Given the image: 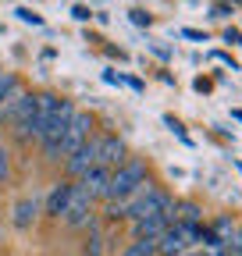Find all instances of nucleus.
Returning <instances> with one entry per match:
<instances>
[{
    "label": "nucleus",
    "mask_w": 242,
    "mask_h": 256,
    "mask_svg": "<svg viewBox=\"0 0 242 256\" xmlns=\"http://www.w3.org/2000/svg\"><path fill=\"white\" fill-rule=\"evenodd\" d=\"M60 217H64L68 228H89V224H93V200L75 185L68 203H64V210H60Z\"/></svg>",
    "instance_id": "obj_4"
},
{
    "label": "nucleus",
    "mask_w": 242,
    "mask_h": 256,
    "mask_svg": "<svg viewBox=\"0 0 242 256\" xmlns=\"http://www.w3.org/2000/svg\"><path fill=\"white\" fill-rule=\"evenodd\" d=\"M64 164H68V174H72V178H82L89 168H96V139H86V142L64 160Z\"/></svg>",
    "instance_id": "obj_7"
},
{
    "label": "nucleus",
    "mask_w": 242,
    "mask_h": 256,
    "mask_svg": "<svg viewBox=\"0 0 242 256\" xmlns=\"http://www.w3.org/2000/svg\"><path fill=\"white\" fill-rule=\"evenodd\" d=\"M146 182H150V171H146V164H142V160H136V156H128L125 164H118V168L110 171V182H107V196H104V200H128L132 192H139Z\"/></svg>",
    "instance_id": "obj_1"
},
{
    "label": "nucleus",
    "mask_w": 242,
    "mask_h": 256,
    "mask_svg": "<svg viewBox=\"0 0 242 256\" xmlns=\"http://www.w3.org/2000/svg\"><path fill=\"white\" fill-rule=\"evenodd\" d=\"M174 220H189V224H200V220H203V210H200V203H192V200H186V203H174Z\"/></svg>",
    "instance_id": "obj_15"
},
{
    "label": "nucleus",
    "mask_w": 242,
    "mask_h": 256,
    "mask_svg": "<svg viewBox=\"0 0 242 256\" xmlns=\"http://www.w3.org/2000/svg\"><path fill=\"white\" fill-rule=\"evenodd\" d=\"M72 114H75V104L72 100H57V110H54V118L46 124V132L40 136L46 160H60V139H64V128H68Z\"/></svg>",
    "instance_id": "obj_2"
},
{
    "label": "nucleus",
    "mask_w": 242,
    "mask_h": 256,
    "mask_svg": "<svg viewBox=\"0 0 242 256\" xmlns=\"http://www.w3.org/2000/svg\"><path fill=\"white\" fill-rule=\"evenodd\" d=\"M224 40L235 43V46H242V32H238V28H228V32H224Z\"/></svg>",
    "instance_id": "obj_21"
},
{
    "label": "nucleus",
    "mask_w": 242,
    "mask_h": 256,
    "mask_svg": "<svg viewBox=\"0 0 242 256\" xmlns=\"http://www.w3.org/2000/svg\"><path fill=\"white\" fill-rule=\"evenodd\" d=\"M72 18H75V22H89V11H86V8H72Z\"/></svg>",
    "instance_id": "obj_22"
},
{
    "label": "nucleus",
    "mask_w": 242,
    "mask_h": 256,
    "mask_svg": "<svg viewBox=\"0 0 242 256\" xmlns=\"http://www.w3.org/2000/svg\"><path fill=\"white\" fill-rule=\"evenodd\" d=\"M72 188H75V182H57L50 188V196H46V214L50 217H60V210H64V203L72 196Z\"/></svg>",
    "instance_id": "obj_12"
},
{
    "label": "nucleus",
    "mask_w": 242,
    "mask_h": 256,
    "mask_svg": "<svg viewBox=\"0 0 242 256\" xmlns=\"http://www.w3.org/2000/svg\"><path fill=\"white\" fill-rule=\"evenodd\" d=\"M104 252V235L89 224V238H86V256H100Z\"/></svg>",
    "instance_id": "obj_16"
},
{
    "label": "nucleus",
    "mask_w": 242,
    "mask_h": 256,
    "mask_svg": "<svg viewBox=\"0 0 242 256\" xmlns=\"http://www.w3.org/2000/svg\"><path fill=\"white\" fill-rule=\"evenodd\" d=\"M18 92V78L11 75V72H4L0 68V114H4V107L11 104V96Z\"/></svg>",
    "instance_id": "obj_13"
},
{
    "label": "nucleus",
    "mask_w": 242,
    "mask_h": 256,
    "mask_svg": "<svg viewBox=\"0 0 242 256\" xmlns=\"http://www.w3.org/2000/svg\"><path fill=\"white\" fill-rule=\"evenodd\" d=\"M182 36H186V40H196V43H206V36H203V32H196V28H182Z\"/></svg>",
    "instance_id": "obj_20"
},
{
    "label": "nucleus",
    "mask_w": 242,
    "mask_h": 256,
    "mask_svg": "<svg viewBox=\"0 0 242 256\" xmlns=\"http://www.w3.org/2000/svg\"><path fill=\"white\" fill-rule=\"evenodd\" d=\"M18 18H22L25 25H43V18H40L36 11H28V8H18Z\"/></svg>",
    "instance_id": "obj_18"
},
{
    "label": "nucleus",
    "mask_w": 242,
    "mask_h": 256,
    "mask_svg": "<svg viewBox=\"0 0 242 256\" xmlns=\"http://www.w3.org/2000/svg\"><path fill=\"white\" fill-rule=\"evenodd\" d=\"M0 118L14 121V132H18V139H28V136H32V121H36V96L18 89V92L11 96V104L4 107V114H0Z\"/></svg>",
    "instance_id": "obj_3"
},
{
    "label": "nucleus",
    "mask_w": 242,
    "mask_h": 256,
    "mask_svg": "<svg viewBox=\"0 0 242 256\" xmlns=\"http://www.w3.org/2000/svg\"><path fill=\"white\" fill-rule=\"evenodd\" d=\"M107 182H110V171L96 164V168H89V171L78 178V188L86 192L89 200H104V196H107Z\"/></svg>",
    "instance_id": "obj_8"
},
{
    "label": "nucleus",
    "mask_w": 242,
    "mask_h": 256,
    "mask_svg": "<svg viewBox=\"0 0 242 256\" xmlns=\"http://www.w3.org/2000/svg\"><path fill=\"white\" fill-rule=\"evenodd\" d=\"M57 100H60V96H54V92H40L36 96V121H32V136L36 139L46 132V124H50V118L57 110Z\"/></svg>",
    "instance_id": "obj_10"
},
{
    "label": "nucleus",
    "mask_w": 242,
    "mask_h": 256,
    "mask_svg": "<svg viewBox=\"0 0 242 256\" xmlns=\"http://www.w3.org/2000/svg\"><path fill=\"white\" fill-rule=\"evenodd\" d=\"M132 22H136V25H150V14H142V11H132Z\"/></svg>",
    "instance_id": "obj_23"
},
{
    "label": "nucleus",
    "mask_w": 242,
    "mask_h": 256,
    "mask_svg": "<svg viewBox=\"0 0 242 256\" xmlns=\"http://www.w3.org/2000/svg\"><path fill=\"white\" fill-rule=\"evenodd\" d=\"M89 128H93V118H89L86 110H75L72 121H68V128H64V139H60V156L68 160V156L89 139Z\"/></svg>",
    "instance_id": "obj_5"
},
{
    "label": "nucleus",
    "mask_w": 242,
    "mask_h": 256,
    "mask_svg": "<svg viewBox=\"0 0 242 256\" xmlns=\"http://www.w3.org/2000/svg\"><path fill=\"white\" fill-rule=\"evenodd\" d=\"M232 118H235V121H242V107H235V110H232Z\"/></svg>",
    "instance_id": "obj_25"
},
{
    "label": "nucleus",
    "mask_w": 242,
    "mask_h": 256,
    "mask_svg": "<svg viewBox=\"0 0 242 256\" xmlns=\"http://www.w3.org/2000/svg\"><path fill=\"white\" fill-rule=\"evenodd\" d=\"M168 224H174V217H168V214H160V217H139V220H132V235L157 242V238L168 232Z\"/></svg>",
    "instance_id": "obj_9"
},
{
    "label": "nucleus",
    "mask_w": 242,
    "mask_h": 256,
    "mask_svg": "<svg viewBox=\"0 0 242 256\" xmlns=\"http://www.w3.org/2000/svg\"><path fill=\"white\" fill-rule=\"evenodd\" d=\"M36 214H40V203H36L32 196H25V200H18V203H14L11 224H14L18 232H28V228H32V220H36Z\"/></svg>",
    "instance_id": "obj_11"
},
{
    "label": "nucleus",
    "mask_w": 242,
    "mask_h": 256,
    "mask_svg": "<svg viewBox=\"0 0 242 256\" xmlns=\"http://www.w3.org/2000/svg\"><path fill=\"white\" fill-rule=\"evenodd\" d=\"M104 82H110V86H118V82H121V75H114V72H104Z\"/></svg>",
    "instance_id": "obj_24"
},
{
    "label": "nucleus",
    "mask_w": 242,
    "mask_h": 256,
    "mask_svg": "<svg viewBox=\"0 0 242 256\" xmlns=\"http://www.w3.org/2000/svg\"><path fill=\"white\" fill-rule=\"evenodd\" d=\"M125 160H128V146H125L121 136H100L96 139V164L100 168L114 171L118 164H125Z\"/></svg>",
    "instance_id": "obj_6"
},
{
    "label": "nucleus",
    "mask_w": 242,
    "mask_h": 256,
    "mask_svg": "<svg viewBox=\"0 0 242 256\" xmlns=\"http://www.w3.org/2000/svg\"><path fill=\"white\" fill-rule=\"evenodd\" d=\"M121 256H157V242L154 238H132L121 249Z\"/></svg>",
    "instance_id": "obj_14"
},
{
    "label": "nucleus",
    "mask_w": 242,
    "mask_h": 256,
    "mask_svg": "<svg viewBox=\"0 0 242 256\" xmlns=\"http://www.w3.org/2000/svg\"><path fill=\"white\" fill-rule=\"evenodd\" d=\"M8 174H11V160H8V150L0 146V185L8 182Z\"/></svg>",
    "instance_id": "obj_17"
},
{
    "label": "nucleus",
    "mask_w": 242,
    "mask_h": 256,
    "mask_svg": "<svg viewBox=\"0 0 242 256\" xmlns=\"http://www.w3.org/2000/svg\"><path fill=\"white\" fill-rule=\"evenodd\" d=\"M164 124H168V128H171V132H174V136H178V139H182V142H189V136H186V128H182V124H178V121H174V118H164Z\"/></svg>",
    "instance_id": "obj_19"
}]
</instances>
